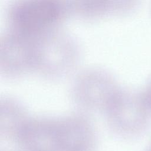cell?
Instances as JSON below:
<instances>
[{
	"label": "cell",
	"instance_id": "obj_4",
	"mask_svg": "<svg viewBox=\"0 0 151 151\" xmlns=\"http://www.w3.org/2000/svg\"><path fill=\"white\" fill-rule=\"evenodd\" d=\"M150 151H151V150H150Z\"/></svg>",
	"mask_w": 151,
	"mask_h": 151
},
{
	"label": "cell",
	"instance_id": "obj_2",
	"mask_svg": "<svg viewBox=\"0 0 151 151\" xmlns=\"http://www.w3.org/2000/svg\"><path fill=\"white\" fill-rule=\"evenodd\" d=\"M129 0H69L71 14L85 20H96L118 14Z\"/></svg>",
	"mask_w": 151,
	"mask_h": 151
},
{
	"label": "cell",
	"instance_id": "obj_1",
	"mask_svg": "<svg viewBox=\"0 0 151 151\" xmlns=\"http://www.w3.org/2000/svg\"><path fill=\"white\" fill-rule=\"evenodd\" d=\"M70 15L69 0H13L6 19L9 29L39 33L61 28Z\"/></svg>",
	"mask_w": 151,
	"mask_h": 151
},
{
	"label": "cell",
	"instance_id": "obj_3",
	"mask_svg": "<svg viewBox=\"0 0 151 151\" xmlns=\"http://www.w3.org/2000/svg\"><path fill=\"white\" fill-rule=\"evenodd\" d=\"M144 99L147 104L148 105V106L149 107V108L151 107V86L149 88L147 93L144 97Z\"/></svg>",
	"mask_w": 151,
	"mask_h": 151
}]
</instances>
